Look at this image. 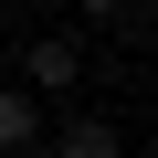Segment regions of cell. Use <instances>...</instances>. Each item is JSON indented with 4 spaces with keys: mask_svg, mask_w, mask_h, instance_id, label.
<instances>
[{
    "mask_svg": "<svg viewBox=\"0 0 158 158\" xmlns=\"http://www.w3.org/2000/svg\"><path fill=\"white\" fill-rule=\"evenodd\" d=\"M21 85H32V95H53V106H63V95H74V85H85V32H42V42H32V53H21Z\"/></svg>",
    "mask_w": 158,
    "mask_h": 158,
    "instance_id": "1",
    "label": "cell"
},
{
    "mask_svg": "<svg viewBox=\"0 0 158 158\" xmlns=\"http://www.w3.org/2000/svg\"><path fill=\"white\" fill-rule=\"evenodd\" d=\"M32 137H42V95H32V85H0V158L32 148Z\"/></svg>",
    "mask_w": 158,
    "mask_h": 158,
    "instance_id": "2",
    "label": "cell"
},
{
    "mask_svg": "<svg viewBox=\"0 0 158 158\" xmlns=\"http://www.w3.org/2000/svg\"><path fill=\"white\" fill-rule=\"evenodd\" d=\"M53 148H63V158H127V137H116L106 116H74V127H53Z\"/></svg>",
    "mask_w": 158,
    "mask_h": 158,
    "instance_id": "3",
    "label": "cell"
},
{
    "mask_svg": "<svg viewBox=\"0 0 158 158\" xmlns=\"http://www.w3.org/2000/svg\"><path fill=\"white\" fill-rule=\"evenodd\" d=\"M74 11H85V21H127L137 0H74Z\"/></svg>",
    "mask_w": 158,
    "mask_h": 158,
    "instance_id": "4",
    "label": "cell"
},
{
    "mask_svg": "<svg viewBox=\"0 0 158 158\" xmlns=\"http://www.w3.org/2000/svg\"><path fill=\"white\" fill-rule=\"evenodd\" d=\"M11 158H63V148H53V137H32V148H11Z\"/></svg>",
    "mask_w": 158,
    "mask_h": 158,
    "instance_id": "5",
    "label": "cell"
},
{
    "mask_svg": "<svg viewBox=\"0 0 158 158\" xmlns=\"http://www.w3.org/2000/svg\"><path fill=\"white\" fill-rule=\"evenodd\" d=\"M0 11H42V0H0Z\"/></svg>",
    "mask_w": 158,
    "mask_h": 158,
    "instance_id": "6",
    "label": "cell"
}]
</instances>
